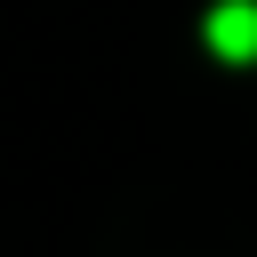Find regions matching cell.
I'll return each mask as SVG.
<instances>
[{
	"label": "cell",
	"mask_w": 257,
	"mask_h": 257,
	"mask_svg": "<svg viewBox=\"0 0 257 257\" xmlns=\"http://www.w3.org/2000/svg\"><path fill=\"white\" fill-rule=\"evenodd\" d=\"M201 32H209V48H217V56L249 64V56H257V0H217V8L201 16Z\"/></svg>",
	"instance_id": "6da1fadb"
}]
</instances>
